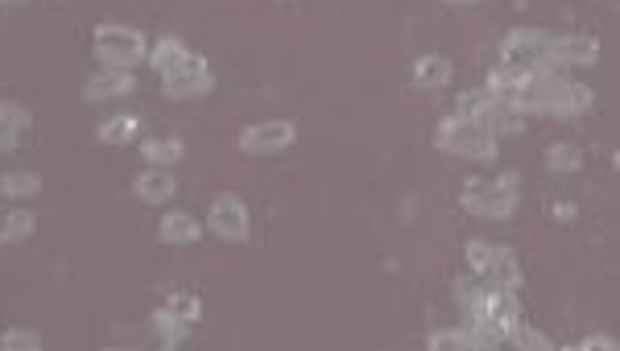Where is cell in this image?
Instances as JSON below:
<instances>
[{"label": "cell", "instance_id": "6da1fadb", "mask_svg": "<svg viewBox=\"0 0 620 351\" xmlns=\"http://www.w3.org/2000/svg\"><path fill=\"white\" fill-rule=\"evenodd\" d=\"M459 203L476 219H509L521 207V174L505 170L496 178H468L459 190Z\"/></svg>", "mask_w": 620, "mask_h": 351}, {"label": "cell", "instance_id": "7a4b0ae2", "mask_svg": "<svg viewBox=\"0 0 620 351\" xmlns=\"http://www.w3.org/2000/svg\"><path fill=\"white\" fill-rule=\"evenodd\" d=\"M434 149L451 153V157H463V162H476V166L496 162V137H488L480 124L459 120V116L439 120V129H434Z\"/></svg>", "mask_w": 620, "mask_h": 351}, {"label": "cell", "instance_id": "3957f363", "mask_svg": "<svg viewBox=\"0 0 620 351\" xmlns=\"http://www.w3.org/2000/svg\"><path fill=\"white\" fill-rule=\"evenodd\" d=\"M149 54L145 38L137 34V29L129 25H96V58H100V67H116V71H133L137 62Z\"/></svg>", "mask_w": 620, "mask_h": 351}, {"label": "cell", "instance_id": "277c9868", "mask_svg": "<svg viewBox=\"0 0 620 351\" xmlns=\"http://www.w3.org/2000/svg\"><path fill=\"white\" fill-rule=\"evenodd\" d=\"M546 46H550V29H530V25H513L505 42H501V67L530 75L534 67L546 62Z\"/></svg>", "mask_w": 620, "mask_h": 351}, {"label": "cell", "instance_id": "5b68a950", "mask_svg": "<svg viewBox=\"0 0 620 351\" xmlns=\"http://www.w3.org/2000/svg\"><path fill=\"white\" fill-rule=\"evenodd\" d=\"M215 87V75H211V62L199 58V54H186L170 75H162V95L166 100H199Z\"/></svg>", "mask_w": 620, "mask_h": 351}, {"label": "cell", "instance_id": "8992f818", "mask_svg": "<svg viewBox=\"0 0 620 351\" xmlns=\"http://www.w3.org/2000/svg\"><path fill=\"white\" fill-rule=\"evenodd\" d=\"M248 207L240 195H215L211 207H207V232L211 236H220L228 244H244L248 240Z\"/></svg>", "mask_w": 620, "mask_h": 351}, {"label": "cell", "instance_id": "52a82bcc", "mask_svg": "<svg viewBox=\"0 0 620 351\" xmlns=\"http://www.w3.org/2000/svg\"><path fill=\"white\" fill-rule=\"evenodd\" d=\"M294 137H298L294 120H265V124H248V129L236 137V145H240V153H248V157H269V153L290 149Z\"/></svg>", "mask_w": 620, "mask_h": 351}, {"label": "cell", "instance_id": "ba28073f", "mask_svg": "<svg viewBox=\"0 0 620 351\" xmlns=\"http://www.w3.org/2000/svg\"><path fill=\"white\" fill-rule=\"evenodd\" d=\"M546 62H554V67H563V71L592 67V62H600V42L587 34H550Z\"/></svg>", "mask_w": 620, "mask_h": 351}, {"label": "cell", "instance_id": "9c48e42d", "mask_svg": "<svg viewBox=\"0 0 620 351\" xmlns=\"http://www.w3.org/2000/svg\"><path fill=\"white\" fill-rule=\"evenodd\" d=\"M133 91H137V75L133 71L104 67V71H96L83 83V100L87 104H108V100H124V95H133Z\"/></svg>", "mask_w": 620, "mask_h": 351}, {"label": "cell", "instance_id": "30bf717a", "mask_svg": "<svg viewBox=\"0 0 620 351\" xmlns=\"http://www.w3.org/2000/svg\"><path fill=\"white\" fill-rule=\"evenodd\" d=\"M451 75H455V67H451V58H443V54H418L414 67H410V83L418 91H443L451 83Z\"/></svg>", "mask_w": 620, "mask_h": 351}, {"label": "cell", "instance_id": "8fae6325", "mask_svg": "<svg viewBox=\"0 0 620 351\" xmlns=\"http://www.w3.org/2000/svg\"><path fill=\"white\" fill-rule=\"evenodd\" d=\"M174 190H178V182H174V174H170V170H162V166H149V170H141V174H137V182H133V195H137L141 203H149V207H162V203H170V199H174Z\"/></svg>", "mask_w": 620, "mask_h": 351}, {"label": "cell", "instance_id": "7c38bea8", "mask_svg": "<svg viewBox=\"0 0 620 351\" xmlns=\"http://www.w3.org/2000/svg\"><path fill=\"white\" fill-rule=\"evenodd\" d=\"M149 331L153 335H158V343L166 347V351H174V347H186V343H191V323H182V318L170 310V306H158V310H153L149 314Z\"/></svg>", "mask_w": 620, "mask_h": 351}, {"label": "cell", "instance_id": "4fadbf2b", "mask_svg": "<svg viewBox=\"0 0 620 351\" xmlns=\"http://www.w3.org/2000/svg\"><path fill=\"white\" fill-rule=\"evenodd\" d=\"M480 124V129L488 133V137H496V141H501V137H521L525 133V112H517V108H509V104H488V112L476 120Z\"/></svg>", "mask_w": 620, "mask_h": 351}, {"label": "cell", "instance_id": "5bb4252c", "mask_svg": "<svg viewBox=\"0 0 620 351\" xmlns=\"http://www.w3.org/2000/svg\"><path fill=\"white\" fill-rule=\"evenodd\" d=\"M158 236L166 240V244H195L199 236H203V228H199V219L195 215H186V211H166L162 215V223H158Z\"/></svg>", "mask_w": 620, "mask_h": 351}, {"label": "cell", "instance_id": "9a60e30c", "mask_svg": "<svg viewBox=\"0 0 620 351\" xmlns=\"http://www.w3.org/2000/svg\"><path fill=\"white\" fill-rule=\"evenodd\" d=\"M141 157L149 166H162V170H174L182 157H186V145L178 137H145L141 141Z\"/></svg>", "mask_w": 620, "mask_h": 351}, {"label": "cell", "instance_id": "2e32d148", "mask_svg": "<svg viewBox=\"0 0 620 351\" xmlns=\"http://www.w3.org/2000/svg\"><path fill=\"white\" fill-rule=\"evenodd\" d=\"M492 285H501V290H521V265H517V252L513 248H496L492 252V265L484 273Z\"/></svg>", "mask_w": 620, "mask_h": 351}, {"label": "cell", "instance_id": "e0dca14e", "mask_svg": "<svg viewBox=\"0 0 620 351\" xmlns=\"http://www.w3.org/2000/svg\"><path fill=\"white\" fill-rule=\"evenodd\" d=\"M137 133H141V120H137L133 112H116V116L100 120V129H96V137H100L104 145H133Z\"/></svg>", "mask_w": 620, "mask_h": 351}, {"label": "cell", "instance_id": "ac0fdd59", "mask_svg": "<svg viewBox=\"0 0 620 351\" xmlns=\"http://www.w3.org/2000/svg\"><path fill=\"white\" fill-rule=\"evenodd\" d=\"M542 162H546L550 174H579L583 170V149L571 145V141H554V145H546Z\"/></svg>", "mask_w": 620, "mask_h": 351}, {"label": "cell", "instance_id": "d6986e66", "mask_svg": "<svg viewBox=\"0 0 620 351\" xmlns=\"http://www.w3.org/2000/svg\"><path fill=\"white\" fill-rule=\"evenodd\" d=\"M38 232V215L29 207H13L5 219H0V244H21Z\"/></svg>", "mask_w": 620, "mask_h": 351}, {"label": "cell", "instance_id": "ffe728a7", "mask_svg": "<svg viewBox=\"0 0 620 351\" xmlns=\"http://www.w3.org/2000/svg\"><path fill=\"white\" fill-rule=\"evenodd\" d=\"M186 54H191V50H186V42H182V38H158V46H153L145 58H149V67L158 71V75H170V71L178 67V62H182Z\"/></svg>", "mask_w": 620, "mask_h": 351}, {"label": "cell", "instance_id": "44dd1931", "mask_svg": "<svg viewBox=\"0 0 620 351\" xmlns=\"http://www.w3.org/2000/svg\"><path fill=\"white\" fill-rule=\"evenodd\" d=\"M42 190V178L34 170H9V174H0V195L5 199H34Z\"/></svg>", "mask_w": 620, "mask_h": 351}, {"label": "cell", "instance_id": "7402d4cb", "mask_svg": "<svg viewBox=\"0 0 620 351\" xmlns=\"http://www.w3.org/2000/svg\"><path fill=\"white\" fill-rule=\"evenodd\" d=\"M488 104H492V95L484 91V87H472V91H463L459 100H455V112L451 116H459V120H480L484 112H488Z\"/></svg>", "mask_w": 620, "mask_h": 351}, {"label": "cell", "instance_id": "603a6c76", "mask_svg": "<svg viewBox=\"0 0 620 351\" xmlns=\"http://www.w3.org/2000/svg\"><path fill=\"white\" fill-rule=\"evenodd\" d=\"M492 252H496V244H488V240H468V244H463V265H468L472 277H484L488 273Z\"/></svg>", "mask_w": 620, "mask_h": 351}, {"label": "cell", "instance_id": "cb8c5ba5", "mask_svg": "<svg viewBox=\"0 0 620 351\" xmlns=\"http://www.w3.org/2000/svg\"><path fill=\"white\" fill-rule=\"evenodd\" d=\"M426 347L430 351H472V339H468L463 327H447V331H430Z\"/></svg>", "mask_w": 620, "mask_h": 351}, {"label": "cell", "instance_id": "d4e9b609", "mask_svg": "<svg viewBox=\"0 0 620 351\" xmlns=\"http://www.w3.org/2000/svg\"><path fill=\"white\" fill-rule=\"evenodd\" d=\"M509 343H513L517 351H550V347H554L538 327H525V323H517V327L509 331Z\"/></svg>", "mask_w": 620, "mask_h": 351}, {"label": "cell", "instance_id": "484cf974", "mask_svg": "<svg viewBox=\"0 0 620 351\" xmlns=\"http://www.w3.org/2000/svg\"><path fill=\"white\" fill-rule=\"evenodd\" d=\"M0 347H5V351H38L42 335L29 331V327H9L5 335H0Z\"/></svg>", "mask_w": 620, "mask_h": 351}, {"label": "cell", "instance_id": "4316f807", "mask_svg": "<svg viewBox=\"0 0 620 351\" xmlns=\"http://www.w3.org/2000/svg\"><path fill=\"white\" fill-rule=\"evenodd\" d=\"M166 306H170V310L182 318V323H191V327H195L199 318H203V302H199V294H178V298H170Z\"/></svg>", "mask_w": 620, "mask_h": 351}, {"label": "cell", "instance_id": "83f0119b", "mask_svg": "<svg viewBox=\"0 0 620 351\" xmlns=\"http://www.w3.org/2000/svg\"><path fill=\"white\" fill-rule=\"evenodd\" d=\"M0 129H13V133H25L29 129V112L13 100H0Z\"/></svg>", "mask_w": 620, "mask_h": 351}, {"label": "cell", "instance_id": "f1b7e54d", "mask_svg": "<svg viewBox=\"0 0 620 351\" xmlns=\"http://www.w3.org/2000/svg\"><path fill=\"white\" fill-rule=\"evenodd\" d=\"M596 347H600V351H616V339H612V335H587V339L579 343V351H596Z\"/></svg>", "mask_w": 620, "mask_h": 351}, {"label": "cell", "instance_id": "f546056e", "mask_svg": "<svg viewBox=\"0 0 620 351\" xmlns=\"http://www.w3.org/2000/svg\"><path fill=\"white\" fill-rule=\"evenodd\" d=\"M21 145V133H13V129H0V153H13Z\"/></svg>", "mask_w": 620, "mask_h": 351}, {"label": "cell", "instance_id": "4dcf8cb0", "mask_svg": "<svg viewBox=\"0 0 620 351\" xmlns=\"http://www.w3.org/2000/svg\"><path fill=\"white\" fill-rule=\"evenodd\" d=\"M550 215H554V219H563V223H571V219H575L579 211H575L571 203H554V211H550Z\"/></svg>", "mask_w": 620, "mask_h": 351}, {"label": "cell", "instance_id": "1f68e13d", "mask_svg": "<svg viewBox=\"0 0 620 351\" xmlns=\"http://www.w3.org/2000/svg\"><path fill=\"white\" fill-rule=\"evenodd\" d=\"M443 5H451V9H472L476 0H443Z\"/></svg>", "mask_w": 620, "mask_h": 351}, {"label": "cell", "instance_id": "d6a6232c", "mask_svg": "<svg viewBox=\"0 0 620 351\" xmlns=\"http://www.w3.org/2000/svg\"><path fill=\"white\" fill-rule=\"evenodd\" d=\"M0 5H25V0H0Z\"/></svg>", "mask_w": 620, "mask_h": 351}]
</instances>
